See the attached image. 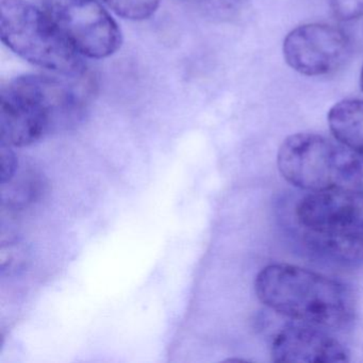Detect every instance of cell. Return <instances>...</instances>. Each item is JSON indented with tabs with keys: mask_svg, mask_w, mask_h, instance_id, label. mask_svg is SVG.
<instances>
[{
	"mask_svg": "<svg viewBox=\"0 0 363 363\" xmlns=\"http://www.w3.org/2000/svg\"><path fill=\"white\" fill-rule=\"evenodd\" d=\"M43 4L82 56L107 58L122 45L118 24L97 0H43Z\"/></svg>",
	"mask_w": 363,
	"mask_h": 363,
	"instance_id": "5b68a950",
	"label": "cell"
},
{
	"mask_svg": "<svg viewBox=\"0 0 363 363\" xmlns=\"http://www.w3.org/2000/svg\"><path fill=\"white\" fill-rule=\"evenodd\" d=\"M0 35L21 58L61 75L84 73L82 55L46 11L25 0H1Z\"/></svg>",
	"mask_w": 363,
	"mask_h": 363,
	"instance_id": "277c9868",
	"label": "cell"
},
{
	"mask_svg": "<svg viewBox=\"0 0 363 363\" xmlns=\"http://www.w3.org/2000/svg\"><path fill=\"white\" fill-rule=\"evenodd\" d=\"M282 177L307 192L363 191V152L315 133L284 140L277 155Z\"/></svg>",
	"mask_w": 363,
	"mask_h": 363,
	"instance_id": "3957f363",
	"label": "cell"
},
{
	"mask_svg": "<svg viewBox=\"0 0 363 363\" xmlns=\"http://www.w3.org/2000/svg\"><path fill=\"white\" fill-rule=\"evenodd\" d=\"M116 14L131 21H144L158 9L160 0H101Z\"/></svg>",
	"mask_w": 363,
	"mask_h": 363,
	"instance_id": "8fae6325",
	"label": "cell"
},
{
	"mask_svg": "<svg viewBox=\"0 0 363 363\" xmlns=\"http://www.w3.org/2000/svg\"><path fill=\"white\" fill-rule=\"evenodd\" d=\"M255 292L263 305L295 322L337 330L354 320V297L345 284L296 265H267L257 275Z\"/></svg>",
	"mask_w": 363,
	"mask_h": 363,
	"instance_id": "7a4b0ae2",
	"label": "cell"
},
{
	"mask_svg": "<svg viewBox=\"0 0 363 363\" xmlns=\"http://www.w3.org/2000/svg\"><path fill=\"white\" fill-rule=\"evenodd\" d=\"M4 184H9L8 201H5L8 206H24L25 203H30L37 195V180L33 178V174L26 172H23L21 179H18V178L14 176L10 182Z\"/></svg>",
	"mask_w": 363,
	"mask_h": 363,
	"instance_id": "7c38bea8",
	"label": "cell"
},
{
	"mask_svg": "<svg viewBox=\"0 0 363 363\" xmlns=\"http://www.w3.org/2000/svg\"><path fill=\"white\" fill-rule=\"evenodd\" d=\"M0 157H1V172H0V184L10 182L18 169V161L14 154L12 146L1 142L0 145Z\"/></svg>",
	"mask_w": 363,
	"mask_h": 363,
	"instance_id": "5bb4252c",
	"label": "cell"
},
{
	"mask_svg": "<svg viewBox=\"0 0 363 363\" xmlns=\"http://www.w3.org/2000/svg\"><path fill=\"white\" fill-rule=\"evenodd\" d=\"M360 86H361V90L363 91V65H362V69H361V74H360Z\"/></svg>",
	"mask_w": 363,
	"mask_h": 363,
	"instance_id": "9a60e30c",
	"label": "cell"
},
{
	"mask_svg": "<svg viewBox=\"0 0 363 363\" xmlns=\"http://www.w3.org/2000/svg\"><path fill=\"white\" fill-rule=\"evenodd\" d=\"M295 216L298 226L363 239V191L308 193Z\"/></svg>",
	"mask_w": 363,
	"mask_h": 363,
	"instance_id": "52a82bcc",
	"label": "cell"
},
{
	"mask_svg": "<svg viewBox=\"0 0 363 363\" xmlns=\"http://www.w3.org/2000/svg\"><path fill=\"white\" fill-rule=\"evenodd\" d=\"M271 356L274 362L337 363L350 360L347 348L327 329L295 320L276 333Z\"/></svg>",
	"mask_w": 363,
	"mask_h": 363,
	"instance_id": "ba28073f",
	"label": "cell"
},
{
	"mask_svg": "<svg viewBox=\"0 0 363 363\" xmlns=\"http://www.w3.org/2000/svg\"><path fill=\"white\" fill-rule=\"evenodd\" d=\"M84 110V93L76 84L52 76H21L1 89V142L31 145L48 133L75 126Z\"/></svg>",
	"mask_w": 363,
	"mask_h": 363,
	"instance_id": "6da1fadb",
	"label": "cell"
},
{
	"mask_svg": "<svg viewBox=\"0 0 363 363\" xmlns=\"http://www.w3.org/2000/svg\"><path fill=\"white\" fill-rule=\"evenodd\" d=\"M333 11L339 20H356L363 16V0H333Z\"/></svg>",
	"mask_w": 363,
	"mask_h": 363,
	"instance_id": "4fadbf2b",
	"label": "cell"
},
{
	"mask_svg": "<svg viewBox=\"0 0 363 363\" xmlns=\"http://www.w3.org/2000/svg\"><path fill=\"white\" fill-rule=\"evenodd\" d=\"M350 52V38L342 29L328 24L297 27L284 42V60L289 67L309 77L337 71L347 60Z\"/></svg>",
	"mask_w": 363,
	"mask_h": 363,
	"instance_id": "8992f818",
	"label": "cell"
},
{
	"mask_svg": "<svg viewBox=\"0 0 363 363\" xmlns=\"http://www.w3.org/2000/svg\"><path fill=\"white\" fill-rule=\"evenodd\" d=\"M328 124L335 139L363 152V101L344 99L328 113Z\"/></svg>",
	"mask_w": 363,
	"mask_h": 363,
	"instance_id": "30bf717a",
	"label": "cell"
},
{
	"mask_svg": "<svg viewBox=\"0 0 363 363\" xmlns=\"http://www.w3.org/2000/svg\"><path fill=\"white\" fill-rule=\"evenodd\" d=\"M299 227L303 245L312 256L337 267L363 265V239Z\"/></svg>",
	"mask_w": 363,
	"mask_h": 363,
	"instance_id": "9c48e42d",
	"label": "cell"
}]
</instances>
